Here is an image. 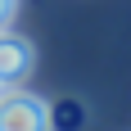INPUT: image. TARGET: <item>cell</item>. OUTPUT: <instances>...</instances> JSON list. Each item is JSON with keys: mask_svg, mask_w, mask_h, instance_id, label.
<instances>
[{"mask_svg": "<svg viewBox=\"0 0 131 131\" xmlns=\"http://www.w3.org/2000/svg\"><path fill=\"white\" fill-rule=\"evenodd\" d=\"M0 131H54L50 127V104L32 91L0 86Z\"/></svg>", "mask_w": 131, "mask_h": 131, "instance_id": "6da1fadb", "label": "cell"}, {"mask_svg": "<svg viewBox=\"0 0 131 131\" xmlns=\"http://www.w3.org/2000/svg\"><path fill=\"white\" fill-rule=\"evenodd\" d=\"M32 63H36L32 41L14 36V32H0V86H23L32 77Z\"/></svg>", "mask_w": 131, "mask_h": 131, "instance_id": "7a4b0ae2", "label": "cell"}, {"mask_svg": "<svg viewBox=\"0 0 131 131\" xmlns=\"http://www.w3.org/2000/svg\"><path fill=\"white\" fill-rule=\"evenodd\" d=\"M9 14H14V0H0V32H5V23H9Z\"/></svg>", "mask_w": 131, "mask_h": 131, "instance_id": "3957f363", "label": "cell"}]
</instances>
